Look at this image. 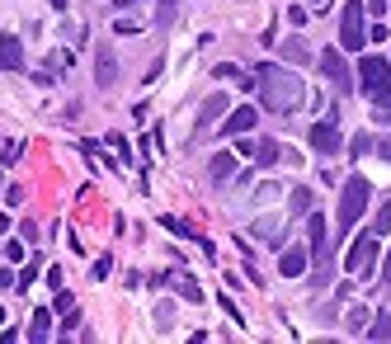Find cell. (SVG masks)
<instances>
[{"label":"cell","instance_id":"14","mask_svg":"<svg viewBox=\"0 0 391 344\" xmlns=\"http://www.w3.org/2000/svg\"><path fill=\"white\" fill-rule=\"evenodd\" d=\"M222 113H226V94H222V90H212V94H207V104H203V109H198V127H203V132H207V127L217 123Z\"/></svg>","mask_w":391,"mask_h":344},{"label":"cell","instance_id":"4","mask_svg":"<svg viewBox=\"0 0 391 344\" xmlns=\"http://www.w3.org/2000/svg\"><path fill=\"white\" fill-rule=\"evenodd\" d=\"M363 0H345V19H340V47L345 52H363L368 43V29H363Z\"/></svg>","mask_w":391,"mask_h":344},{"label":"cell","instance_id":"21","mask_svg":"<svg viewBox=\"0 0 391 344\" xmlns=\"http://www.w3.org/2000/svg\"><path fill=\"white\" fill-rule=\"evenodd\" d=\"M368 307H359V302H354V307H349L345 312V326H349V335H363V330H368Z\"/></svg>","mask_w":391,"mask_h":344},{"label":"cell","instance_id":"19","mask_svg":"<svg viewBox=\"0 0 391 344\" xmlns=\"http://www.w3.org/2000/svg\"><path fill=\"white\" fill-rule=\"evenodd\" d=\"M151 326H156V335H174V302H170V298L151 312Z\"/></svg>","mask_w":391,"mask_h":344},{"label":"cell","instance_id":"22","mask_svg":"<svg viewBox=\"0 0 391 344\" xmlns=\"http://www.w3.org/2000/svg\"><path fill=\"white\" fill-rule=\"evenodd\" d=\"M363 335H368V340H377V344H387V340H391V312H387V316H373Z\"/></svg>","mask_w":391,"mask_h":344},{"label":"cell","instance_id":"7","mask_svg":"<svg viewBox=\"0 0 391 344\" xmlns=\"http://www.w3.org/2000/svg\"><path fill=\"white\" fill-rule=\"evenodd\" d=\"M387 76H391V62H387V57H363V62H359V90H363V94H373Z\"/></svg>","mask_w":391,"mask_h":344},{"label":"cell","instance_id":"13","mask_svg":"<svg viewBox=\"0 0 391 344\" xmlns=\"http://www.w3.org/2000/svg\"><path fill=\"white\" fill-rule=\"evenodd\" d=\"M278 57H283V62H288V66H307V62H312V57H316V52H312V47H307V38H297V33H293V38H288V43L278 47Z\"/></svg>","mask_w":391,"mask_h":344},{"label":"cell","instance_id":"5","mask_svg":"<svg viewBox=\"0 0 391 344\" xmlns=\"http://www.w3.org/2000/svg\"><path fill=\"white\" fill-rule=\"evenodd\" d=\"M307 141H312V151H321V156H335V151L345 146V137H340V123H335V118H321V123L307 132Z\"/></svg>","mask_w":391,"mask_h":344},{"label":"cell","instance_id":"3","mask_svg":"<svg viewBox=\"0 0 391 344\" xmlns=\"http://www.w3.org/2000/svg\"><path fill=\"white\" fill-rule=\"evenodd\" d=\"M377 246H382V236L377 231H363L345 255V269L349 274H359L363 283H377Z\"/></svg>","mask_w":391,"mask_h":344},{"label":"cell","instance_id":"16","mask_svg":"<svg viewBox=\"0 0 391 344\" xmlns=\"http://www.w3.org/2000/svg\"><path fill=\"white\" fill-rule=\"evenodd\" d=\"M368 99H373V113H377V123H391V76L382 80V85H377V90L368 94Z\"/></svg>","mask_w":391,"mask_h":344},{"label":"cell","instance_id":"35","mask_svg":"<svg viewBox=\"0 0 391 344\" xmlns=\"http://www.w3.org/2000/svg\"><path fill=\"white\" fill-rule=\"evenodd\" d=\"M212 76H217V80H231V76H241V71H236V62H222V66H212Z\"/></svg>","mask_w":391,"mask_h":344},{"label":"cell","instance_id":"25","mask_svg":"<svg viewBox=\"0 0 391 344\" xmlns=\"http://www.w3.org/2000/svg\"><path fill=\"white\" fill-rule=\"evenodd\" d=\"M76 330H80V312L71 307V312H62V340L66 335H76Z\"/></svg>","mask_w":391,"mask_h":344},{"label":"cell","instance_id":"41","mask_svg":"<svg viewBox=\"0 0 391 344\" xmlns=\"http://www.w3.org/2000/svg\"><path fill=\"white\" fill-rule=\"evenodd\" d=\"M382 279H391V250H387V260H382Z\"/></svg>","mask_w":391,"mask_h":344},{"label":"cell","instance_id":"23","mask_svg":"<svg viewBox=\"0 0 391 344\" xmlns=\"http://www.w3.org/2000/svg\"><path fill=\"white\" fill-rule=\"evenodd\" d=\"M255 160H259V170H274V160H278V141L264 137L259 146H255Z\"/></svg>","mask_w":391,"mask_h":344},{"label":"cell","instance_id":"40","mask_svg":"<svg viewBox=\"0 0 391 344\" xmlns=\"http://www.w3.org/2000/svg\"><path fill=\"white\" fill-rule=\"evenodd\" d=\"M47 5H52L57 15H66V5H71V0H47Z\"/></svg>","mask_w":391,"mask_h":344},{"label":"cell","instance_id":"12","mask_svg":"<svg viewBox=\"0 0 391 344\" xmlns=\"http://www.w3.org/2000/svg\"><path fill=\"white\" fill-rule=\"evenodd\" d=\"M0 71H24V47H19L15 33L0 38Z\"/></svg>","mask_w":391,"mask_h":344},{"label":"cell","instance_id":"34","mask_svg":"<svg viewBox=\"0 0 391 344\" xmlns=\"http://www.w3.org/2000/svg\"><path fill=\"white\" fill-rule=\"evenodd\" d=\"M109 269H113V260H109V255H99V260H94V269H90V274H94V279H109Z\"/></svg>","mask_w":391,"mask_h":344},{"label":"cell","instance_id":"32","mask_svg":"<svg viewBox=\"0 0 391 344\" xmlns=\"http://www.w3.org/2000/svg\"><path fill=\"white\" fill-rule=\"evenodd\" d=\"M5 260H10V265H24V246H19V241H5Z\"/></svg>","mask_w":391,"mask_h":344},{"label":"cell","instance_id":"2","mask_svg":"<svg viewBox=\"0 0 391 344\" xmlns=\"http://www.w3.org/2000/svg\"><path fill=\"white\" fill-rule=\"evenodd\" d=\"M368 203H373V184H368V174H349L345 184H340V208H335V227H340V236L354 231V222L368 212Z\"/></svg>","mask_w":391,"mask_h":344},{"label":"cell","instance_id":"8","mask_svg":"<svg viewBox=\"0 0 391 344\" xmlns=\"http://www.w3.org/2000/svg\"><path fill=\"white\" fill-rule=\"evenodd\" d=\"M316 66H321V76H326V80H335V85H349V62H345V47H326Z\"/></svg>","mask_w":391,"mask_h":344},{"label":"cell","instance_id":"24","mask_svg":"<svg viewBox=\"0 0 391 344\" xmlns=\"http://www.w3.org/2000/svg\"><path fill=\"white\" fill-rule=\"evenodd\" d=\"M373 231H377V236H387V231H391V198H387L382 208H377V222H373Z\"/></svg>","mask_w":391,"mask_h":344},{"label":"cell","instance_id":"39","mask_svg":"<svg viewBox=\"0 0 391 344\" xmlns=\"http://www.w3.org/2000/svg\"><path fill=\"white\" fill-rule=\"evenodd\" d=\"M0 288H15V269H0Z\"/></svg>","mask_w":391,"mask_h":344},{"label":"cell","instance_id":"20","mask_svg":"<svg viewBox=\"0 0 391 344\" xmlns=\"http://www.w3.org/2000/svg\"><path fill=\"white\" fill-rule=\"evenodd\" d=\"M288 208H293L297 217H307V212H312V208H316V193H312V189H307V184H297V189H293V203H288Z\"/></svg>","mask_w":391,"mask_h":344},{"label":"cell","instance_id":"18","mask_svg":"<svg viewBox=\"0 0 391 344\" xmlns=\"http://www.w3.org/2000/svg\"><path fill=\"white\" fill-rule=\"evenodd\" d=\"M250 231L259 236V241H269L274 250H278V241H283V222H278V217H259V222L250 227Z\"/></svg>","mask_w":391,"mask_h":344},{"label":"cell","instance_id":"38","mask_svg":"<svg viewBox=\"0 0 391 344\" xmlns=\"http://www.w3.org/2000/svg\"><path fill=\"white\" fill-rule=\"evenodd\" d=\"M377 156H382V160H391V132H387L382 141H377Z\"/></svg>","mask_w":391,"mask_h":344},{"label":"cell","instance_id":"42","mask_svg":"<svg viewBox=\"0 0 391 344\" xmlns=\"http://www.w3.org/2000/svg\"><path fill=\"white\" fill-rule=\"evenodd\" d=\"M113 5H118V10H132V5H137V0H113Z\"/></svg>","mask_w":391,"mask_h":344},{"label":"cell","instance_id":"31","mask_svg":"<svg viewBox=\"0 0 391 344\" xmlns=\"http://www.w3.org/2000/svg\"><path fill=\"white\" fill-rule=\"evenodd\" d=\"M278 198V184H259L255 189V203H274Z\"/></svg>","mask_w":391,"mask_h":344},{"label":"cell","instance_id":"27","mask_svg":"<svg viewBox=\"0 0 391 344\" xmlns=\"http://www.w3.org/2000/svg\"><path fill=\"white\" fill-rule=\"evenodd\" d=\"M156 24H160V29H170V24H174V0H160V10H156Z\"/></svg>","mask_w":391,"mask_h":344},{"label":"cell","instance_id":"28","mask_svg":"<svg viewBox=\"0 0 391 344\" xmlns=\"http://www.w3.org/2000/svg\"><path fill=\"white\" fill-rule=\"evenodd\" d=\"M33 279H38V274H33V265H24V269L15 274V293H29V283H33Z\"/></svg>","mask_w":391,"mask_h":344},{"label":"cell","instance_id":"6","mask_svg":"<svg viewBox=\"0 0 391 344\" xmlns=\"http://www.w3.org/2000/svg\"><path fill=\"white\" fill-rule=\"evenodd\" d=\"M94 85H99V90H113V85H118V52H113V47H94Z\"/></svg>","mask_w":391,"mask_h":344},{"label":"cell","instance_id":"37","mask_svg":"<svg viewBox=\"0 0 391 344\" xmlns=\"http://www.w3.org/2000/svg\"><path fill=\"white\" fill-rule=\"evenodd\" d=\"M368 146H373V137H368V132H359V137H354V156H363Z\"/></svg>","mask_w":391,"mask_h":344},{"label":"cell","instance_id":"15","mask_svg":"<svg viewBox=\"0 0 391 344\" xmlns=\"http://www.w3.org/2000/svg\"><path fill=\"white\" fill-rule=\"evenodd\" d=\"M52 321H57V312H52V307H38V312H33V321H29V340L43 344L47 335H52Z\"/></svg>","mask_w":391,"mask_h":344},{"label":"cell","instance_id":"29","mask_svg":"<svg viewBox=\"0 0 391 344\" xmlns=\"http://www.w3.org/2000/svg\"><path fill=\"white\" fill-rule=\"evenodd\" d=\"M19 156H24V146H19V141H5V146H0V160H5V165H15Z\"/></svg>","mask_w":391,"mask_h":344},{"label":"cell","instance_id":"9","mask_svg":"<svg viewBox=\"0 0 391 344\" xmlns=\"http://www.w3.org/2000/svg\"><path fill=\"white\" fill-rule=\"evenodd\" d=\"M151 283H156V288H174L184 302H203V283H193L188 274H179V269H174V274H160V279H151Z\"/></svg>","mask_w":391,"mask_h":344},{"label":"cell","instance_id":"17","mask_svg":"<svg viewBox=\"0 0 391 344\" xmlns=\"http://www.w3.org/2000/svg\"><path fill=\"white\" fill-rule=\"evenodd\" d=\"M207 174H212V184H226L236 174V156H226V151H217V156L207 160Z\"/></svg>","mask_w":391,"mask_h":344},{"label":"cell","instance_id":"1","mask_svg":"<svg viewBox=\"0 0 391 344\" xmlns=\"http://www.w3.org/2000/svg\"><path fill=\"white\" fill-rule=\"evenodd\" d=\"M255 85H259V104L269 113H297L307 104V85H302L297 71H288L278 62H264L255 71Z\"/></svg>","mask_w":391,"mask_h":344},{"label":"cell","instance_id":"11","mask_svg":"<svg viewBox=\"0 0 391 344\" xmlns=\"http://www.w3.org/2000/svg\"><path fill=\"white\" fill-rule=\"evenodd\" d=\"M307 260H312V250H307V246H288V250L278 255V274H283V279H302Z\"/></svg>","mask_w":391,"mask_h":344},{"label":"cell","instance_id":"43","mask_svg":"<svg viewBox=\"0 0 391 344\" xmlns=\"http://www.w3.org/2000/svg\"><path fill=\"white\" fill-rule=\"evenodd\" d=\"M312 5H316V10H321V5H326V0H312Z\"/></svg>","mask_w":391,"mask_h":344},{"label":"cell","instance_id":"26","mask_svg":"<svg viewBox=\"0 0 391 344\" xmlns=\"http://www.w3.org/2000/svg\"><path fill=\"white\" fill-rule=\"evenodd\" d=\"M71 307H76V298H71L66 288H57V298H52V312L62 316V312H71Z\"/></svg>","mask_w":391,"mask_h":344},{"label":"cell","instance_id":"10","mask_svg":"<svg viewBox=\"0 0 391 344\" xmlns=\"http://www.w3.org/2000/svg\"><path fill=\"white\" fill-rule=\"evenodd\" d=\"M255 123H259V113H255L250 104H241V109H231V113H226V123H222L217 132H222V137H241V132H250Z\"/></svg>","mask_w":391,"mask_h":344},{"label":"cell","instance_id":"30","mask_svg":"<svg viewBox=\"0 0 391 344\" xmlns=\"http://www.w3.org/2000/svg\"><path fill=\"white\" fill-rule=\"evenodd\" d=\"M283 15H288V24H293V29H302V24H307V10H302V5H288V10H283Z\"/></svg>","mask_w":391,"mask_h":344},{"label":"cell","instance_id":"33","mask_svg":"<svg viewBox=\"0 0 391 344\" xmlns=\"http://www.w3.org/2000/svg\"><path fill=\"white\" fill-rule=\"evenodd\" d=\"M109 146H113V151H123V156L132 160V146H127V137H123V132H109Z\"/></svg>","mask_w":391,"mask_h":344},{"label":"cell","instance_id":"36","mask_svg":"<svg viewBox=\"0 0 391 344\" xmlns=\"http://www.w3.org/2000/svg\"><path fill=\"white\" fill-rule=\"evenodd\" d=\"M387 5H391V0H363V10H368V15H387Z\"/></svg>","mask_w":391,"mask_h":344}]
</instances>
